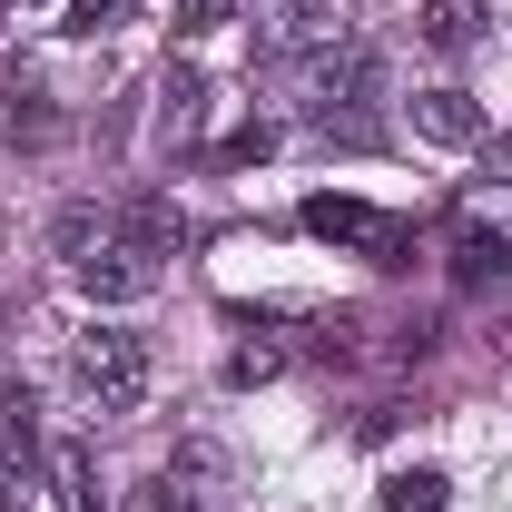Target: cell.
Listing matches in <instances>:
<instances>
[{
	"label": "cell",
	"mask_w": 512,
	"mask_h": 512,
	"mask_svg": "<svg viewBox=\"0 0 512 512\" xmlns=\"http://www.w3.org/2000/svg\"><path fill=\"white\" fill-rule=\"evenodd\" d=\"M69 375H79V394H89L99 414H138V394H148V335L89 325V335L69 345Z\"/></svg>",
	"instance_id": "6da1fadb"
},
{
	"label": "cell",
	"mask_w": 512,
	"mask_h": 512,
	"mask_svg": "<svg viewBox=\"0 0 512 512\" xmlns=\"http://www.w3.org/2000/svg\"><path fill=\"white\" fill-rule=\"evenodd\" d=\"M306 237L355 247V256H375V266H404V247H414V227L384 217V207H365V197H306Z\"/></svg>",
	"instance_id": "7a4b0ae2"
},
{
	"label": "cell",
	"mask_w": 512,
	"mask_h": 512,
	"mask_svg": "<svg viewBox=\"0 0 512 512\" xmlns=\"http://www.w3.org/2000/svg\"><path fill=\"white\" fill-rule=\"evenodd\" d=\"M69 276H79V296H89V306H138V296H158V276H168V266H158L148 247H128V237H109L99 256H79Z\"/></svg>",
	"instance_id": "3957f363"
},
{
	"label": "cell",
	"mask_w": 512,
	"mask_h": 512,
	"mask_svg": "<svg viewBox=\"0 0 512 512\" xmlns=\"http://www.w3.org/2000/svg\"><path fill=\"white\" fill-rule=\"evenodd\" d=\"M40 463H50V444H40V394L10 375V384H0V473H10V483H30Z\"/></svg>",
	"instance_id": "277c9868"
},
{
	"label": "cell",
	"mask_w": 512,
	"mask_h": 512,
	"mask_svg": "<svg viewBox=\"0 0 512 512\" xmlns=\"http://www.w3.org/2000/svg\"><path fill=\"white\" fill-rule=\"evenodd\" d=\"M109 217H119V237H128V247H148V256H178V247H188V207H178L168 188H138V197H119Z\"/></svg>",
	"instance_id": "5b68a950"
},
{
	"label": "cell",
	"mask_w": 512,
	"mask_h": 512,
	"mask_svg": "<svg viewBox=\"0 0 512 512\" xmlns=\"http://www.w3.org/2000/svg\"><path fill=\"white\" fill-rule=\"evenodd\" d=\"M414 138L473 148V138H483V99H473V89H414Z\"/></svg>",
	"instance_id": "8992f818"
},
{
	"label": "cell",
	"mask_w": 512,
	"mask_h": 512,
	"mask_svg": "<svg viewBox=\"0 0 512 512\" xmlns=\"http://www.w3.org/2000/svg\"><path fill=\"white\" fill-rule=\"evenodd\" d=\"M40 473H50V503H60V512H109V493H99V463H89V444H79V434H60Z\"/></svg>",
	"instance_id": "52a82bcc"
},
{
	"label": "cell",
	"mask_w": 512,
	"mask_h": 512,
	"mask_svg": "<svg viewBox=\"0 0 512 512\" xmlns=\"http://www.w3.org/2000/svg\"><path fill=\"white\" fill-rule=\"evenodd\" d=\"M50 138H60V109L30 79H0V148H50Z\"/></svg>",
	"instance_id": "ba28073f"
},
{
	"label": "cell",
	"mask_w": 512,
	"mask_h": 512,
	"mask_svg": "<svg viewBox=\"0 0 512 512\" xmlns=\"http://www.w3.org/2000/svg\"><path fill=\"white\" fill-rule=\"evenodd\" d=\"M109 237H119V217H109V207H60V217H50V247H60L69 266H79V256H99Z\"/></svg>",
	"instance_id": "9c48e42d"
},
{
	"label": "cell",
	"mask_w": 512,
	"mask_h": 512,
	"mask_svg": "<svg viewBox=\"0 0 512 512\" xmlns=\"http://www.w3.org/2000/svg\"><path fill=\"white\" fill-rule=\"evenodd\" d=\"M473 40H483V10L473 0H434L424 10V50H473Z\"/></svg>",
	"instance_id": "30bf717a"
},
{
	"label": "cell",
	"mask_w": 512,
	"mask_h": 512,
	"mask_svg": "<svg viewBox=\"0 0 512 512\" xmlns=\"http://www.w3.org/2000/svg\"><path fill=\"white\" fill-rule=\"evenodd\" d=\"M444 473H434V463H414V473H384V512H444Z\"/></svg>",
	"instance_id": "8fae6325"
},
{
	"label": "cell",
	"mask_w": 512,
	"mask_h": 512,
	"mask_svg": "<svg viewBox=\"0 0 512 512\" xmlns=\"http://www.w3.org/2000/svg\"><path fill=\"white\" fill-rule=\"evenodd\" d=\"M197 109H207V79H197V69H168V109H158V128L178 138V128H197Z\"/></svg>",
	"instance_id": "7c38bea8"
},
{
	"label": "cell",
	"mask_w": 512,
	"mask_h": 512,
	"mask_svg": "<svg viewBox=\"0 0 512 512\" xmlns=\"http://www.w3.org/2000/svg\"><path fill=\"white\" fill-rule=\"evenodd\" d=\"M119 20H128V0H69V10H60L69 40H99V30H119Z\"/></svg>",
	"instance_id": "4fadbf2b"
},
{
	"label": "cell",
	"mask_w": 512,
	"mask_h": 512,
	"mask_svg": "<svg viewBox=\"0 0 512 512\" xmlns=\"http://www.w3.org/2000/svg\"><path fill=\"white\" fill-rule=\"evenodd\" d=\"M227 20H237V0H178V40H207Z\"/></svg>",
	"instance_id": "5bb4252c"
},
{
	"label": "cell",
	"mask_w": 512,
	"mask_h": 512,
	"mask_svg": "<svg viewBox=\"0 0 512 512\" xmlns=\"http://www.w3.org/2000/svg\"><path fill=\"white\" fill-rule=\"evenodd\" d=\"M266 148H276V128H237V138H227V148H217V158H227V168H237V158H266Z\"/></svg>",
	"instance_id": "9a60e30c"
},
{
	"label": "cell",
	"mask_w": 512,
	"mask_h": 512,
	"mask_svg": "<svg viewBox=\"0 0 512 512\" xmlns=\"http://www.w3.org/2000/svg\"><path fill=\"white\" fill-rule=\"evenodd\" d=\"M266 375H276V355H266V345H247V355L227 365V384H266Z\"/></svg>",
	"instance_id": "2e32d148"
}]
</instances>
